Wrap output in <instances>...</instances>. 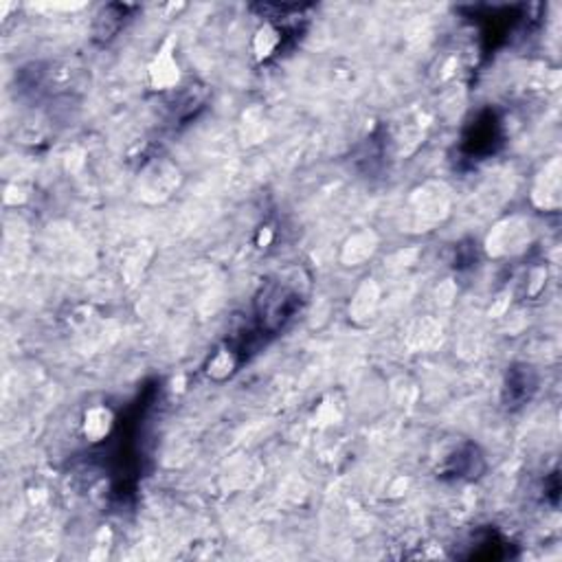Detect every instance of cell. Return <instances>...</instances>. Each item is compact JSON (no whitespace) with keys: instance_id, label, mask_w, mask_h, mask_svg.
Listing matches in <instances>:
<instances>
[{"instance_id":"3","label":"cell","mask_w":562,"mask_h":562,"mask_svg":"<svg viewBox=\"0 0 562 562\" xmlns=\"http://www.w3.org/2000/svg\"><path fill=\"white\" fill-rule=\"evenodd\" d=\"M279 31H275L273 27H264L257 38H255V51L259 57H268L275 49H277V44H279Z\"/></svg>"},{"instance_id":"2","label":"cell","mask_w":562,"mask_h":562,"mask_svg":"<svg viewBox=\"0 0 562 562\" xmlns=\"http://www.w3.org/2000/svg\"><path fill=\"white\" fill-rule=\"evenodd\" d=\"M152 79L156 86H172L176 79H178V69H176V64L172 62L169 55H161L159 62H156V66L152 69Z\"/></svg>"},{"instance_id":"1","label":"cell","mask_w":562,"mask_h":562,"mask_svg":"<svg viewBox=\"0 0 562 562\" xmlns=\"http://www.w3.org/2000/svg\"><path fill=\"white\" fill-rule=\"evenodd\" d=\"M112 426V413L103 407H95L86 413L84 417V433L91 442H99L110 433Z\"/></svg>"}]
</instances>
